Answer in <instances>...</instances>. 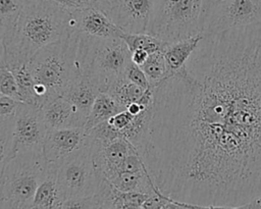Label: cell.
Wrapping results in <instances>:
<instances>
[{
	"label": "cell",
	"mask_w": 261,
	"mask_h": 209,
	"mask_svg": "<svg viewBox=\"0 0 261 209\" xmlns=\"http://www.w3.org/2000/svg\"><path fill=\"white\" fill-rule=\"evenodd\" d=\"M153 91L143 158L163 195L195 208L261 196V23L203 35Z\"/></svg>",
	"instance_id": "6da1fadb"
},
{
	"label": "cell",
	"mask_w": 261,
	"mask_h": 209,
	"mask_svg": "<svg viewBox=\"0 0 261 209\" xmlns=\"http://www.w3.org/2000/svg\"><path fill=\"white\" fill-rule=\"evenodd\" d=\"M70 12L51 0H23L11 40L1 45L0 61L22 65L41 48L68 38Z\"/></svg>",
	"instance_id": "7a4b0ae2"
},
{
	"label": "cell",
	"mask_w": 261,
	"mask_h": 209,
	"mask_svg": "<svg viewBox=\"0 0 261 209\" xmlns=\"http://www.w3.org/2000/svg\"><path fill=\"white\" fill-rule=\"evenodd\" d=\"M48 168L43 148L18 151L0 167V208L32 209L35 193Z\"/></svg>",
	"instance_id": "3957f363"
},
{
	"label": "cell",
	"mask_w": 261,
	"mask_h": 209,
	"mask_svg": "<svg viewBox=\"0 0 261 209\" xmlns=\"http://www.w3.org/2000/svg\"><path fill=\"white\" fill-rule=\"evenodd\" d=\"M77 62L81 74L101 92L124 75L132 62L130 51L120 38H99L79 34Z\"/></svg>",
	"instance_id": "277c9868"
},
{
	"label": "cell",
	"mask_w": 261,
	"mask_h": 209,
	"mask_svg": "<svg viewBox=\"0 0 261 209\" xmlns=\"http://www.w3.org/2000/svg\"><path fill=\"white\" fill-rule=\"evenodd\" d=\"M79 33L38 50L28 66L35 84L44 86L48 100L61 96L81 75L77 62Z\"/></svg>",
	"instance_id": "5b68a950"
},
{
	"label": "cell",
	"mask_w": 261,
	"mask_h": 209,
	"mask_svg": "<svg viewBox=\"0 0 261 209\" xmlns=\"http://www.w3.org/2000/svg\"><path fill=\"white\" fill-rule=\"evenodd\" d=\"M202 0H155L147 33L167 43L200 33Z\"/></svg>",
	"instance_id": "8992f818"
},
{
	"label": "cell",
	"mask_w": 261,
	"mask_h": 209,
	"mask_svg": "<svg viewBox=\"0 0 261 209\" xmlns=\"http://www.w3.org/2000/svg\"><path fill=\"white\" fill-rule=\"evenodd\" d=\"M99 181L92 149L86 142L58 165L57 184L64 202L95 195Z\"/></svg>",
	"instance_id": "52a82bcc"
},
{
	"label": "cell",
	"mask_w": 261,
	"mask_h": 209,
	"mask_svg": "<svg viewBox=\"0 0 261 209\" xmlns=\"http://www.w3.org/2000/svg\"><path fill=\"white\" fill-rule=\"evenodd\" d=\"M256 23H261V0H222L201 19L200 33L216 34Z\"/></svg>",
	"instance_id": "ba28073f"
},
{
	"label": "cell",
	"mask_w": 261,
	"mask_h": 209,
	"mask_svg": "<svg viewBox=\"0 0 261 209\" xmlns=\"http://www.w3.org/2000/svg\"><path fill=\"white\" fill-rule=\"evenodd\" d=\"M155 0H96L95 6L124 33H147Z\"/></svg>",
	"instance_id": "9c48e42d"
},
{
	"label": "cell",
	"mask_w": 261,
	"mask_h": 209,
	"mask_svg": "<svg viewBox=\"0 0 261 209\" xmlns=\"http://www.w3.org/2000/svg\"><path fill=\"white\" fill-rule=\"evenodd\" d=\"M47 133L41 107L21 102L14 116L13 156L20 150L43 148Z\"/></svg>",
	"instance_id": "30bf717a"
},
{
	"label": "cell",
	"mask_w": 261,
	"mask_h": 209,
	"mask_svg": "<svg viewBox=\"0 0 261 209\" xmlns=\"http://www.w3.org/2000/svg\"><path fill=\"white\" fill-rule=\"evenodd\" d=\"M85 126L48 129L43 143V153L49 164L59 163L85 144Z\"/></svg>",
	"instance_id": "8fae6325"
},
{
	"label": "cell",
	"mask_w": 261,
	"mask_h": 209,
	"mask_svg": "<svg viewBox=\"0 0 261 209\" xmlns=\"http://www.w3.org/2000/svg\"><path fill=\"white\" fill-rule=\"evenodd\" d=\"M69 30L99 38H117L122 31L97 6H90L70 12Z\"/></svg>",
	"instance_id": "7c38bea8"
},
{
	"label": "cell",
	"mask_w": 261,
	"mask_h": 209,
	"mask_svg": "<svg viewBox=\"0 0 261 209\" xmlns=\"http://www.w3.org/2000/svg\"><path fill=\"white\" fill-rule=\"evenodd\" d=\"M91 149L97 171L108 180L115 177L118 167L129 154L139 152L125 138H118L105 146Z\"/></svg>",
	"instance_id": "4fadbf2b"
},
{
	"label": "cell",
	"mask_w": 261,
	"mask_h": 209,
	"mask_svg": "<svg viewBox=\"0 0 261 209\" xmlns=\"http://www.w3.org/2000/svg\"><path fill=\"white\" fill-rule=\"evenodd\" d=\"M41 109L48 129L85 126L87 122V118L81 115L75 107L62 96L46 101Z\"/></svg>",
	"instance_id": "5bb4252c"
},
{
	"label": "cell",
	"mask_w": 261,
	"mask_h": 209,
	"mask_svg": "<svg viewBox=\"0 0 261 209\" xmlns=\"http://www.w3.org/2000/svg\"><path fill=\"white\" fill-rule=\"evenodd\" d=\"M101 91L87 77L80 75L61 95L70 102L77 112L88 119L91 108Z\"/></svg>",
	"instance_id": "9a60e30c"
},
{
	"label": "cell",
	"mask_w": 261,
	"mask_h": 209,
	"mask_svg": "<svg viewBox=\"0 0 261 209\" xmlns=\"http://www.w3.org/2000/svg\"><path fill=\"white\" fill-rule=\"evenodd\" d=\"M57 168L58 165L49 164L47 174L35 193L32 209L63 208L64 200L57 184Z\"/></svg>",
	"instance_id": "2e32d148"
},
{
	"label": "cell",
	"mask_w": 261,
	"mask_h": 209,
	"mask_svg": "<svg viewBox=\"0 0 261 209\" xmlns=\"http://www.w3.org/2000/svg\"><path fill=\"white\" fill-rule=\"evenodd\" d=\"M203 39V34L199 33L192 37L168 43L163 50L169 76L181 69L192 54L197 49Z\"/></svg>",
	"instance_id": "e0dca14e"
},
{
	"label": "cell",
	"mask_w": 261,
	"mask_h": 209,
	"mask_svg": "<svg viewBox=\"0 0 261 209\" xmlns=\"http://www.w3.org/2000/svg\"><path fill=\"white\" fill-rule=\"evenodd\" d=\"M124 109L126 108L116 101L111 95L106 92H101L96 98L89 113L87 122L85 124L86 130L91 129L92 127L109 119Z\"/></svg>",
	"instance_id": "ac0fdd59"
},
{
	"label": "cell",
	"mask_w": 261,
	"mask_h": 209,
	"mask_svg": "<svg viewBox=\"0 0 261 209\" xmlns=\"http://www.w3.org/2000/svg\"><path fill=\"white\" fill-rule=\"evenodd\" d=\"M23 0H0V44L6 45L12 38Z\"/></svg>",
	"instance_id": "d6986e66"
},
{
	"label": "cell",
	"mask_w": 261,
	"mask_h": 209,
	"mask_svg": "<svg viewBox=\"0 0 261 209\" xmlns=\"http://www.w3.org/2000/svg\"><path fill=\"white\" fill-rule=\"evenodd\" d=\"M146 91L147 90L134 84L127 77L122 75L109 86L106 93L111 95L116 101L126 108L129 104L139 102Z\"/></svg>",
	"instance_id": "ffe728a7"
},
{
	"label": "cell",
	"mask_w": 261,
	"mask_h": 209,
	"mask_svg": "<svg viewBox=\"0 0 261 209\" xmlns=\"http://www.w3.org/2000/svg\"><path fill=\"white\" fill-rule=\"evenodd\" d=\"M120 38L125 42L130 52L142 49L149 54L156 51H163L167 46V42L162 41L148 33H124L122 32Z\"/></svg>",
	"instance_id": "44dd1931"
},
{
	"label": "cell",
	"mask_w": 261,
	"mask_h": 209,
	"mask_svg": "<svg viewBox=\"0 0 261 209\" xmlns=\"http://www.w3.org/2000/svg\"><path fill=\"white\" fill-rule=\"evenodd\" d=\"M141 67L145 71L153 90L165 79L169 77L163 51H156L149 54L148 58L144 64L141 65Z\"/></svg>",
	"instance_id": "7402d4cb"
},
{
	"label": "cell",
	"mask_w": 261,
	"mask_h": 209,
	"mask_svg": "<svg viewBox=\"0 0 261 209\" xmlns=\"http://www.w3.org/2000/svg\"><path fill=\"white\" fill-rule=\"evenodd\" d=\"M9 69L13 72V74L15 75V79L17 81L21 101L38 106V101H37V97H36L35 90H34L35 82L32 76V73L29 69L28 62L22 65L15 66V67H12Z\"/></svg>",
	"instance_id": "603a6c76"
},
{
	"label": "cell",
	"mask_w": 261,
	"mask_h": 209,
	"mask_svg": "<svg viewBox=\"0 0 261 209\" xmlns=\"http://www.w3.org/2000/svg\"><path fill=\"white\" fill-rule=\"evenodd\" d=\"M0 94L21 101L15 75L3 61H0Z\"/></svg>",
	"instance_id": "cb8c5ba5"
},
{
	"label": "cell",
	"mask_w": 261,
	"mask_h": 209,
	"mask_svg": "<svg viewBox=\"0 0 261 209\" xmlns=\"http://www.w3.org/2000/svg\"><path fill=\"white\" fill-rule=\"evenodd\" d=\"M124 76L127 77L134 84L140 86L141 88H143L145 90L152 89L150 82H149L145 71L143 70V68L140 65L134 63L133 61L127 65L125 72H124Z\"/></svg>",
	"instance_id": "d4e9b609"
},
{
	"label": "cell",
	"mask_w": 261,
	"mask_h": 209,
	"mask_svg": "<svg viewBox=\"0 0 261 209\" xmlns=\"http://www.w3.org/2000/svg\"><path fill=\"white\" fill-rule=\"evenodd\" d=\"M21 102L10 96L0 94V120L13 118Z\"/></svg>",
	"instance_id": "484cf974"
},
{
	"label": "cell",
	"mask_w": 261,
	"mask_h": 209,
	"mask_svg": "<svg viewBox=\"0 0 261 209\" xmlns=\"http://www.w3.org/2000/svg\"><path fill=\"white\" fill-rule=\"evenodd\" d=\"M69 12L81 10L90 6H95L96 0H51Z\"/></svg>",
	"instance_id": "4316f807"
},
{
	"label": "cell",
	"mask_w": 261,
	"mask_h": 209,
	"mask_svg": "<svg viewBox=\"0 0 261 209\" xmlns=\"http://www.w3.org/2000/svg\"><path fill=\"white\" fill-rule=\"evenodd\" d=\"M148 55L149 53L145 50H142V49H137L133 52H130V58H132V61L138 65H143L144 62L146 61V59L148 58Z\"/></svg>",
	"instance_id": "83f0119b"
},
{
	"label": "cell",
	"mask_w": 261,
	"mask_h": 209,
	"mask_svg": "<svg viewBox=\"0 0 261 209\" xmlns=\"http://www.w3.org/2000/svg\"><path fill=\"white\" fill-rule=\"evenodd\" d=\"M222 0H202V10H201V17H200V21L201 19L207 14V12L218 2H220Z\"/></svg>",
	"instance_id": "f1b7e54d"
},
{
	"label": "cell",
	"mask_w": 261,
	"mask_h": 209,
	"mask_svg": "<svg viewBox=\"0 0 261 209\" xmlns=\"http://www.w3.org/2000/svg\"><path fill=\"white\" fill-rule=\"evenodd\" d=\"M243 208H259V209H261V196L254 199L253 201L247 203L246 205L243 206Z\"/></svg>",
	"instance_id": "f546056e"
}]
</instances>
